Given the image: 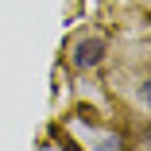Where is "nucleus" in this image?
Wrapping results in <instances>:
<instances>
[{
  "label": "nucleus",
  "instance_id": "obj_1",
  "mask_svg": "<svg viewBox=\"0 0 151 151\" xmlns=\"http://www.w3.org/2000/svg\"><path fill=\"white\" fill-rule=\"evenodd\" d=\"M105 50H109L105 35H89V39H81V43L74 47V66H78V70H89V66H97L101 58H105Z\"/></svg>",
  "mask_w": 151,
  "mask_h": 151
},
{
  "label": "nucleus",
  "instance_id": "obj_2",
  "mask_svg": "<svg viewBox=\"0 0 151 151\" xmlns=\"http://www.w3.org/2000/svg\"><path fill=\"white\" fill-rule=\"evenodd\" d=\"M139 101L151 109V81H139Z\"/></svg>",
  "mask_w": 151,
  "mask_h": 151
}]
</instances>
